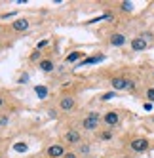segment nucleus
<instances>
[{"label":"nucleus","mask_w":154,"mask_h":158,"mask_svg":"<svg viewBox=\"0 0 154 158\" xmlns=\"http://www.w3.org/2000/svg\"><path fill=\"white\" fill-rule=\"evenodd\" d=\"M103 59V55H95V57H90V59H84L82 61V65H93V63H97V61H101Z\"/></svg>","instance_id":"obj_16"},{"label":"nucleus","mask_w":154,"mask_h":158,"mask_svg":"<svg viewBox=\"0 0 154 158\" xmlns=\"http://www.w3.org/2000/svg\"><path fill=\"white\" fill-rule=\"evenodd\" d=\"M107 42L111 44L112 48H122V46H126V44H128V36L124 35L122 31H114V32L108 35V40Z\"/></svg>","instance_id":"obj_9"},{"label":"nucleus","mask_w":154,"mask_h":158,"mask_svg":"<svg viewBox=\"0 0 154 158\" xmlns=\"http://www.w3.org/2000/svg\"><path fill=\"white\" fill-rule=\"evenodd\" d=\"M38 69H40L42 73H53V69H55V63H53V59H50V57H42V59L38 61Z\"/></svg>","instance_id":"obj_11"},{"label":"nucleus","mask_w":154,"mask_h":158,"mask_svg":"<svg viewBox=\"0 0 154 158\" xmlns=\"http://www.w3.org/2000/svg\"><path fill=\"white\" fill-rule=\"evenodd\" d=\"M65 152H67V149H65L63 143H53V145H48L46 151H44V154H46V158H63Z\"/></svg>","instance_id":"obj_8"},{"label":"nucleus","mask_w":154,"mask_h":158,"mask_svg":"<svg viewBox=\"0 0 154 158\" xmlns=\"http://www.w3.org/2000/svg\"><path fill=\"white\" fill-rule=\"evenodd\" d=\"M57 109H59L61 112H72V110L76 109V97L71 95V94L61 95L59 101H57Z\"/></svg>","instance_id":"obj_6"},{"label":"nucleus","mask_w":154,"mask_h":158,"mask_svg":"<svg viewBox=\"0 0 154 158\" xmlns=\"http://www.w3.org/2000/svg\"><path fill=\"white\" fill-rule=\"evenodd\" d=\"M101 126H103V116L99 114L97 110H90L80 120V128L84 131H99V130H101Z\"/></svg>","instance_id":"obj_2"},{"label":"nucleus","mask_w":154,"mask_h":158,"mask_svg":"<svg viewBox=\"0 0 154 158\" xmlns=\"http://www.w3.org/2000/svg\"><path fill=\"white\" fill-rule=\"evenodd\" d=\"M63 158H78V152H74V151H67Z\"/></svg>","instance_id":"obj_17"},{"label":"nucleus","mask_w":154,"mask_h":158,"mask_svg":"<svg viewBox=\"0 0 154 158\" xmlns=\"http://www.w3.org/2000/svg\"><path fill=\"white\" fill-rule=\"evenodd\" d=\"M148 48H152V44L145 36H141V35H137V36H133L129 40V50L131 52H145Z\"/></svg>","instance_id":"obj_7"},{"label":"nucleus","mask_w":154,"mask_h":158,"mask_svg":"<svg viewBox=\"0 0 154 158\" xmlns=\"http://www.w3.org/2000/svg\"><path fill=\"white\" fill-rule=\"evenodd\" d=\"M29 19L27 17H17L15 21H12V25H10V31H14V32H25L29 29Z\"/></svg>","instance_id":"obj_10"},{"label":"nucleus","mask_w":154,"mask_h":158,"mask_svg":"<svg viewBox=\"0 0 154 158\" xmlns=\"http://www.w3.org/2000/svg\"><path fill=\"white\" fill-rule=\"evenodd\" d=\"M0 158H4V156H2V154H0Z\"/></svg>","instance_id":"obj_22"},{"label":"nucleus","mask_w":154,"mask_h":158,"mask_svg":"<svg viewBox=\"0 0 154 158\" xmlns=\"http://www.w3.org/2000/svg\"><path fill=\"white\" fill-rule=\"evenodd\" d=\"M8 124H10V116L6 112H0V128H6Z\"/></svg>","instance_id":"obj_15"},{"label":"nucleus","mask_w":154,"mask_h":158,"mask_svg":"<svg viewBox=\"0 0 154 158\" xmlns=\"http://www.w3.org/2000/svg\"><path fill=\"white\" fill-rule=\"evenodd\" d=\"M80 57H84L82 52H72L71 55H67V63H74V61H78Z\"/></svg>","instance_id":"obj_14"},{"label":"nucleus","mask_w":154,"mask_h":158,"mask_svg":"<svg viewBox=\"0 0 154 158\" xmlns=\"http://www.w3.org/2000/svg\"><path fill=\"white\" fill-rule=\"evenodd\" d=\"M152 86H154V78H152Z\"/></svg>","instance_id":"obj_21"},{"label":"nucleus","mask_w":154,"mask_h":158,"mask_svg":"<svg viewBox=\"0 0 154 158\" xmlns=\"http://www.w3.org/2000/svg\"><path fill=\"white\" fill-rule=\"evenodd\" d=\"M145 99L150 101V103H154V86H152V84L145 88Z\"/></svg>","instance_id":"obj_13"},{"label":"nucleus","mask_w":154,"mask_h":158,"mask_svg":"<svg viewBox=\"0 0 154 158\" xmlns=\"http://www.w3.org/2000/svg\"><path fill=\"white\" fill-rule=\"evenodd\" d=\"M82 131L76 130V128H69L67 131L63 133V145H69V147H78L82 145Z\"/></svg>","instance_id":"obj_5"},{"label":"nucleus","mask_w":154,"mask_h":158,"mask_svg":"<svg viewBox=\"0 0 154 158\" xmlns=\"http://www.w3.org/2000/svg\"><path fill=\"white\" fill-rule=\"evenodd\" d=\"M30 59H32V61H36V59L40 61V50H34V52H32V55H30Z\"/></svg>","instance_id":"obj_18"},{"label":"nucleus","mask_w":154,"mask_h":158,"mask_svg":"<svg viewBox=\"0 0 154 158\" xmlns=\"http://www.w3.org/2000/svg\"><path fill=\"white\" fill-rule=\"evenodd\" d=\"M122 124V112L116 110V109H111L103 114V128H108V130H114Z\"/></svg>","instance_id":"obj_4"},{"label":"nucleus","mask_w":154,"mask_h":158,"mask_svg":"<svg viewBox=\"0 0 154 158\" xmlns=\"http://www.w3.org/2000/svg\"><path fill=\"white\" fill-rule=\"evenodd\" d=\"M108 82H111L114 92H124V89L133 92V89H135V80L129 74H122V73H120V74H112L111 78H108Z\"/></svg>","instance_id":"obj_3"},{"label":"nucleus","mask_w":154,"mask_h":158,"mask_svg":"<svg viewBox=\"0 0 154 158\" xmlns=\"http://www.w3.org/2000/svg\"><path fill=\"white\" fill-rule=\"evenodd\" d=\"M97 139L99 141H111V139H114V130L101 128V130L97 131Z\"/></svg>","instance_id":"obj_12"},{"label":"nucleus","mask_w":154,"mask_h":158,"mask_svg":"<svg viewBox=\"0 0 154 158\" xmlns=\"http://www.w3.org/2000/svg\"><path fill=\"white\" fill-rule=\"evenodd\" d=\"M19 82H29V76H27V74H23V76L19 78Z\"/></svg>","instance_id":"obj_19"},{"label":"nucleus","mask_w":154,"mask_h":158,"mask_svg":"<svg viewBox=\"0 0 154 158\" xmlns=\"http://www.w3.org/2000/svg\"><path fill=\"white\" fill-rule=\"evenodd\" d=\"M4 105H6V99H4V97H2V95H0V109H2V107H4Z\"/></svg>","instance_id":"obj_20"},{"label":"nucleus","mask_w":154,"mask_h":158,"mask_svg":"<svg viewBox=\"0 0 154 158\" xmlns=\"http://www.w3.org/2000/svg\"><path fill=\"white\" fill-rule=\"evenodd\" d=\"M152 78H154V73H152Z\"/></svg>","instance_id":"obj_23"},{"label":"nucleus","mask_w":154,"mask_h":158,"mask_svg":"<svg viewBox=\"0 0 154 158\" xmlns=\"http://www.w3.org/2000/svg\"><path fill=\"white\" fill-rule=\"evenodd\" d=\"M126 149L131 154H145L152 149V141L147 135H131V137L126 141Z\"/></svg>","instance_id":"obj_1"}]
</instances>
